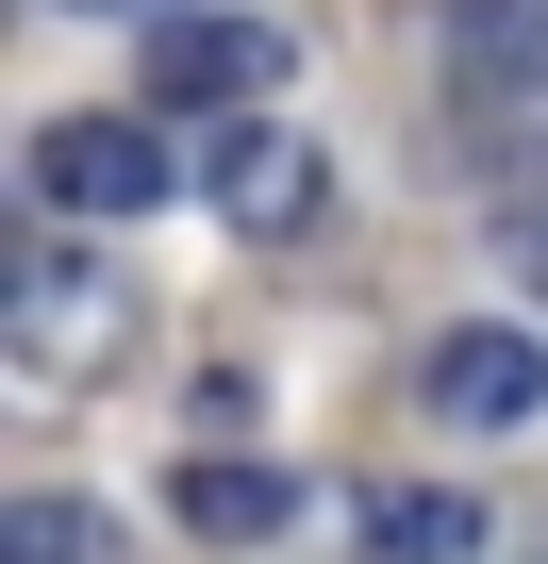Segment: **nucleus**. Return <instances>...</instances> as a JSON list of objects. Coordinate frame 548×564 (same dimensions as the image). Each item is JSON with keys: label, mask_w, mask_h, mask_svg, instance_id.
<instances>
[{"label": "nucleus", "mask_w": 548, "mask_h": 564, "mask_svg": "<svg viewBox=\"0 0 548 564\" xmlns=\"http://www.w3.org/2000/svg\"><path fill=\"white\" fill-rule=\"evenodd\" d=\"M84 18H166V34H183V18H200V0H84Z\"/></svg>", "instance_id": "obj_10"}, {"label": "nucleus", "mask_w": 548, "mask_h": 564, "mask_svg": "<svg viewBox=\"0 0 548 564\" xmlns=\"http://www.w3.org/2000/svg\"><path fill=\"white\" fill-rule=\"evenodd\" d=\"M166 514H183L200 547H266V531L300 514V481H283V465H216V448H200V465L166 481Z\"/></svg>", "instance_id": "obj_7"}, {"label": "nucleus", "mask_w": 548, "mask_h": 564, "mask_svg": "<svg viewBox=\"0 0 548 564\" xmlns=\"http://www.w3.org/2000/svg\"><path fill=\"white\" fill-rule=\"evenodd\" d=\"M283 84H300L283 18H183V34L150 51V100H233V117H266Z\"/></svg>", "instance_id": "obj_5"}, {"label": "nucleus", "mask_w": 548, "mask_h": 564, "mask_svg": "<svg viewBox=\"0 0 548 564\" xmlns=\"http://www.w3.org/2000/svg\"><path fill=\"white\" fill-rule=\"evenodd\" d=\"M432 415L449 432H531L548 415V333H515V316H465V333H432Z\"/></svg>", "instance_id": "obj_3"}, {"label": "nucleus", "mask_w": 548, "mask_h": 564, "mask_svg": "<svg viewBox=\"0 0 548 564\" xmlns=\"http://www.w3.org/2000/svg\"><path fill=\"white\" fill-rule=\"evenodd\" d=\"M200 183H216L233 232H316V216H333V166H316V133H283V117H233V133L200 150Z\"/></svg>", "instance_id": "obj_4"}, {"label": "nucleus", "mask_w": 548, "mask_h": 564, "mask_svg": "<svg viewBox=\"0 0 548 564\" xmlns=\"http://www.w3.org/2000/svg\"><path fill=\"white\" fill-rule=\"evenodd\" d=\"M449 84L465 100H548V0H465L449 18Z\"/></svg>", "instance_id": "obj_6"}, {"label": "nucleus", "mask_w": 548, "mask_h": 564, "mask_svg": "<svg viewBox=\"0 0 548 564\" xmlns=\"http://www.w3.org/2000/svg\"><path fill=\"white\" fill-rule=\"evenodd\" d=\"M34 199L51 216H150L166 199V133L150 117H51L34 133Z\"/></svg>", "instance_id": "obj_2"}, {"label": "nucleus", "mask_w": 548, "mask_h": 564, "mask_svg": "<svg viewBox=\"0 0 548 564\" xmlns=\"http://www.w3.org/2000/svg\"><path fill=\"white\" fill-rule=\"evenodd\" d=\"M366 547H383V564H465L482 514H465L449 481H399V498H366Z\"/></svg>", "instance_id": "obj_8"}, {"label": "nucleus", "mask_w": 548, "mask_h": 564, "mask_svg": "<svg viewBox=\"0 0 548 564\" xmlns=\"http://www.w3.org/2000/svg\"><path fill=\"white\" fill-rule=\"evenodd\" d=\"M84 547H100L84 498H18V531H0V564H84Z\"/></svg>", "instance_id": "obj_9"}, {"label": "nucleus", "mask_w": 548, "mask_h": 564, "mask_svg": "<svg viewBox=\"0 0 548 564\" xmlns=\"http://www.w3.org/2000/svg\"><path fill=\"white\" fill-rule=\"evenodd\" d=\"M0 366L51 382V399H84L100 366H133V265L84 249V232H34L18 282H0Z\"/></svg>", "instance_id": "obj_1"}]
</instances>
